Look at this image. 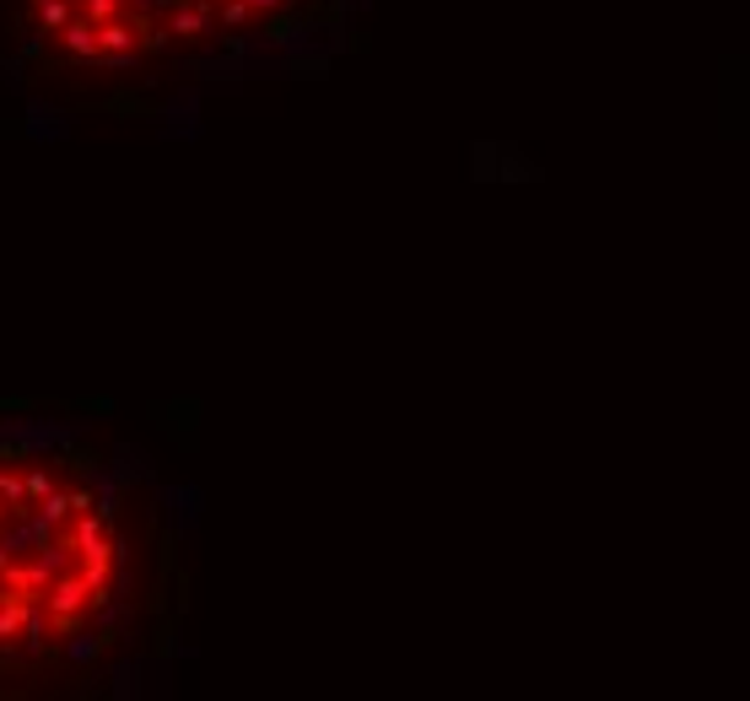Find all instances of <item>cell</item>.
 <instances>
[{
    "label": "cell",
    "mask_w": 750,
    "mask_h": 701,
    "mask_svg": "<svg viewBox=\"0 0 750 701\" xmlns=\"http://www.w3.org/2000/svg\"><path fill=\"white\" fill-rule=\"evenodd\" d=\"M22 480H27V502H44V497L55 491V475L38 470V464H22Z\"/></svg>",
    "instance_id": "6da1fadb"
}]
</instances>
